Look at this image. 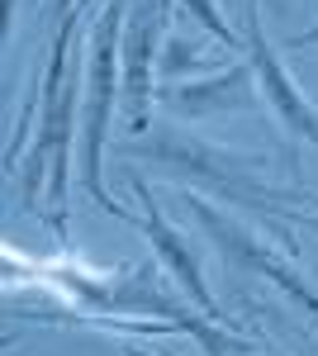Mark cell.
I'll use <instances>...</instances> for the list:
<instances>
[{"instance_id": "cell-1", "label": "cell", "mask_w": 318, "mask_h": 356, "mask_svg": "<svg viewBox=\"0 0 318 356\" xmlns=\"http://www.w3.org/2000/svg\"><path fill=\"white\" fill-rule=\"evenodd\" d=\"M95 0H81L67 19H57L53 43H48V67H43V100H38V134L29 143V157L19 166L24 176V204L38 209V191L48 186V223L57 238H67V195H72V152L81 143V105L86 95V67L81 53L72 62V48H81V10Z\"/></svg>"}, {"instance_id": "cell-2", "label": "cell", "mask_w": 318, "mask_h": 356, "mask_svg": "<svg viewBox=\"0 0 318 356\" xmlns=\"http://www.w3.org/2000/svg\"><path fill=\"white\" fill-rule=\"evenodd\" d=\"M124 19L129 0H100L90 38H86V95H81V195L109 214V219L133 223L138 214L124 209L114 191L105 186V152H109V129H114V105L124 95L119 86V43H124Z\"/></svg>"}, {"instance_id": "cell-3", "label": "cell", "mask_w": 318, "mask_h": 356, "mask_svg": "<svg viewBox=\"0 0 318 356\" xmlns=\"http://www.w3.org/2000/svg\"><path fill=\"white\" fill-rule=\"evenodd\" d=\"M119 157L129 162H148L161 166V171H176V176H195V181H209L218 191L233 195H271L266 186V157H242V152H228V147H214L205 138H190L181 129H152L143 138H129L114 147Z\"/></svg>"}, {"instance_id": "cell-4", "label": "cell", "mask_w": 318, "mask_h": 356, "mask_svg": "<svg viewBox=\"0 0 318 356\" xmlns=\"http://www.w3.org/2000/svg\"><path fill=\"white\" fill-rule=\"evenodd\" d=\"M181 209H186L190 219L205 228V238H209L214 252L223 257V266H233V271L252 275V280H266V285H276L285 300L299 304V309H304V314H309V318L318 323V290L309 285V275L299 271L294 261H285L280 252H271L262 238L242 233V228L228 219V214H218L209 200H200V195L181 191Z\"/></svg>"}, {"instance_id": "cell-5", "label": "cell", "mask_w": 318, "mask_h": 356, "mask_svg": "<svg viewBox=\"0 0 318 356\" xmlns=\"http://www.w3.org/2000/svg\"><path fill=\"white\" fill-rule=\"evenodd\" d=\"M166 15L171 0H129L124 43H119V86H124V114L129 134H152V105H157V76H161V48H166Z\"/></svg>"}, {"instance_id": "cell-6", "label": "cell", "mask_w": 318, "mask_h": 356, "mask_svg": "<svg viewBox=\"0 0 318 356\" xmlns=\"http://www.w3.org/2000/svg\"><path fill=\"white\" fill-rule=\"evenodd\" d=\"M242 43H247L242 53H247L252 72H257V90H262L266 110L280 119V129H285L294 143L318 147V105H314V100H304V90H299V81L285 72L280 53L266 43L262 5H257V0H247V15H242Z\"/></svg>"}, {"instance_id": "cell-7", "label": "cell", "mask_w": 318, "mask_h": 356, "mask_svg": "<svg viewBox=\"0 0 318 356\" xmlns=\"http://www.w3.org/2000/svg\"><path fill=\"white\" fill-rule=\"evenodd\" d=\"M133 195H138V204H143L133 223H138V228H143V238L152 243V257H157L161 266L171 271V280L190 295V304L200 309V318L223 323V309H218V300H214V290H209V280H205V266H200V257H195L190 238L166 219L161 200L148 191V181H143V176H133Z\"/></svg>"}, {"instance_id": "cell-8", "label": "cell", "mask_w": 318, "mask_h": 356, "mask_svg": "<svg viewBox=\"0 0 318 356\" xmlns=\"http://www.w3.org/2000/svg\"><path fill=\"white\" fill-rule=\"evenodd\" d=\"M262 100L252 62H223V72L190 76V81H166L157 90V105L176 119H214V114H238Z\"/></svg>"}, {"instance_id": "cell-9", "label": "cell", "mask_w": 318, "mask_h": 356, "mask_svg": "<svg viewBox=\"0 0 318 356\" xmlns=\"http://www.w3.org/2000/svg\"><path fill=\"white\" fill-rule=\"evenodd\" d=\"M186 72H223V67H214L209 43L166 38V48H161V76H171V81H186Z\"/></svg>"}, {"instance_id": "cell-10", "label": "cell", "mask_w": 318, "mask_h": 356, "mask_svg": "<svg viewBox=\"0 0 318 356\" xmlns=\"http://www.w3.org/2000/svg\"><path fill=\"white\" fill-rule=\"evenodd\" d=\"M176 5H181V10H186L190 19H195V24H200L205 33H209L214 43H223V48H247V43H242L238 33L228 29V19L218 15V5H214V0H176Z\"/></svg>"}, {"instance_id": "cell-11", "label": "cell", "mask_w": 318, "mask_h": 356, "mask_svg": "<svg viewBox=\"0 0 318 356\" xmlns=\"http://www.w3.org/2000/svg\"><path fill=\"white\" fill-rule=\"evenodd\" d=\"M318 43V24H309V29H299V33H290V48H314Z\"/></svg>"}, {"instance_id": "cell-12", "label": "cell", "mask_w": 318, "mask_h": 356, "mask_svg": "<svg viewBox=\"0 0 318 356\" xmlns=\"http://www.w3.org/2000/svg\"><path fill=\"white\" fill-rule=\"evenodd\" d=\"M15 19H19V0H5V33L15 29Z\"/></svg>"}, {"instance_id": "cell-13", "label": "cell", "mask_w": 318, "mask_h": 356, "mask_svg": "<svg viewBox=\"0 0 318 356\" xmlns=\"http://www.w3.org/2000/svg\"><path fill=\"white\" fill-rule=\"evenodd\" d=\"M77 5H81V0H53V15H57V19H67Z\"/></svg>"}, {"instance_id": "cell-14", "label": "cell", "mask_w": 318, "mask_h": 356, "mask_svg": "<svg viewBox=\"0 0 318 356\" xmlns=\"http://www.w3.org/2000/svg\"><path fill=\"white\" fill-rule=\"evenodd\" d=\"M124 356H161V352H152V347H124Z\"/></svg>"}, {"instance_id": "cell-15", "label": "cell", "mask_w": 318, "mask_h": 356, "mask_svg": "<svg viewBox=\"0 0 318 356\" xmlns=\"http://www.w3.org/2000/svg\"><path fill=\"white\" fill-rule=\"evenodd\" d=\"M247 356H276V352H262V347H252V352H247Z\"/></svg>"}]
</instances>
